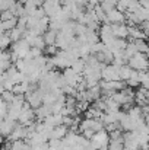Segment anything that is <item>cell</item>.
<instances>
[{
    "label": "cell",
    "instance_id": "6da1fadb",
    "mask_svg": "<svg viewBox=\"0 0 149 150\" xmlns=\"http://www.w3.org/2000/svg\"><path fill=\"white\" fill-rule=\"evenodd\" d=\"M127 61H129V67L133 70H138V71L146 70V67H148V61H146V57L143 52H136Z\"/></svg>",
    "mask_w": 149,
    "mask_h": 150
},
{
    "label": "cell",
    "instance_id": "7a4b0ae2",
    "mask_svg": "<svg viewBox=\"0 0 149 150\" xmlns=\"http://www.w3.org/2000/svg\"><path fill=\"white\" fill-rule=\"evenodd\" d=\"M67 131H69V128H67L66 125H63V124H60V125H56V127H53V130L50 131L48 140H50V139L63 140V139H64V136L67 134Z\"/></svg>",
    "mask_w": 149,
    "mask_h": 150
},
{
    "label": "cell",
    "instance_id": "3957f363",
    "mask_svg": "<svg viewBox=\"0 0 149 150\" xmlns=\"http://www.w3.org/2000/svg\"><path fill=\"white\" fill-rule=\"evenodd\" d=\"M0 98L4 100L6 103H10V102L13 100V98H15V93H13L12 91H3V92L0 93Z\"/></svg>",
    "mask_w": 149,
    "mask_h": 150
},
{
    "label": "cell",
    "instance_id": "277c9868",
    "mask_svg": "<svg viewBox=\"0 0 149 150\" xmlns=\"http://www.w3.org/2000/svg\"><path fill=\"white\" fill-rule=\"evenodd\" d=\"M94 130H91V128H86V130H82L81 131V136L83 137V139H86V140H91L92 139V136H94Z\"/></svg>",
    "mask_w": 149,
    "mask_h": 150
},
{
    "label": "cell",
    "instance_id": "5b68a950",
    "mask_svg": "<svg viewBox=\"0 0 149 150\" xmlns=\"http://www.w3.org/2000/svg\"><path fill=\"white\" fill-rule=\"evenodd\" d=\"M3 143H4V137H3V136H1V134H0V146H1V144H3Z\"/></svg>",
    "mask_w": 149,
    "mask_h": 150
}]
</instances>
